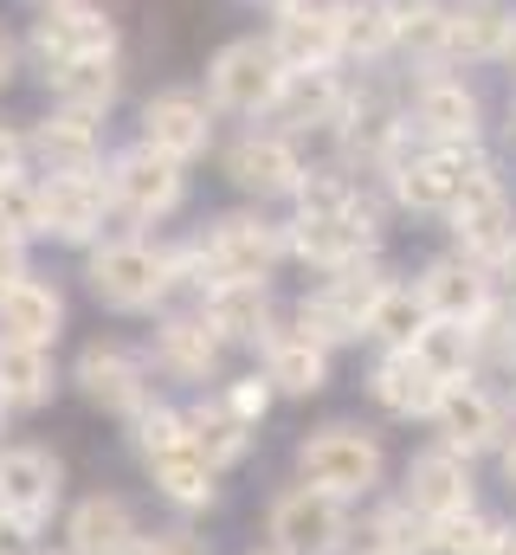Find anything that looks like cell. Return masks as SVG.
Masks as SVG:
<instances>
[{"mask_svg":"<svg viewBox=\"0 0 516 555\" xmlns=\"http://www.w3.org/2000/svg\"><path fill=\"white\" fill-rule=\"evenodd\" d=\"M72 382H78V395H85L91 408H104V414H142V408H149L142 369H136V356L117 349V343H91V349L78 356Z\"/></svg>","mask_w":516,"mask_h":555,"instance_id":"13","label":"cell"},{"mask_svg":"<svg viewBox=\"0 0 516 555\" xmlns=\"http://www.w3.org/2000/svg\"><path fill=\"white\" fill-rule=\"evenodd\" d=\"M426 375H439V382H465V362H472V323H446V317H433L420 336H413V349H407Z\"/></svg>","mask_w":516,"mask_h":555,"instance_id":"32","label":"cell"},{"mask_svg":"<svg viewBox=\"0 0 516 555\" xmlns=\"http://www.w3.org/2000/svg\"><path fill=\"white\" fill-rule=\"evenodd\" d=\"M52 388H59V375H52V349L0 343V395H7V408H46Z\"/></svg>","mask_w":516,"mask_h":555,"instance_id":"29","label":"cell"},{"mask_svg":"<svg viewBox=\"0 0 516 555\" xmlns=\"http://www.w3.org/2000/svg\"><path fill=\"white\" fill-rule=\"evenodd\" d=\"M13 168H26V137L13 124H0V175H13Z\"/></svg>","mask_w":516,"mask_h":555,"instance_id":"42","label":"cell"},{"mask_svg":"<svg viewBox=\"0 0 516 555\" xmlns=\"http://www.w3.org/2000/svg\"><path fill=\"white\" fill-rule=\"evenodd\" d=\"M271 7H291V0H271Z\"/></svg>","mask_w":516,"mask_h":555,"instance_id":"50","label":"cell"},{"mask_svg":"<svg viewBox=\"0 0 516 555\" xmlns=\"http://www.w3.org/2000/svg\"><path fill=\"white\" fill-rule=\"evenodd\" d=\"M278 253H284L278 227H265V220H220L207 253H201V266L214 272V284H265L271 266H278Z\"/></svg>","mask_w":516,"mask_h":555,"instance_id":"10","label":"cell"},{"mask_svg":"<svg viewBox=\"0 0 516 555\" xmlns=\"http://www.w3.org/2000/svg\"><path fill=\"white\" fill-rule=\"evenodd\" d=\"M155 349H162V369L181 375V382H207L214 362H220V336L207 330V317H168Z\"/></svg>","mask_w":516,"mask_h":555,"instance_id":"26","label":"cell"},{"mask_svg":"<svg viewBox=\"0 0 516 555\" xmlns=\"http://www.w3.org/2000/svg\"><path fill=\"white\" fill-rule=\"evenodd\" d=\"M349 537V517H343V498L317 491V485H297L271 504V543L278 555H336Z\"/></svg>","mask_w":516,"mask_h":555,"instance_id":"6","label":"cell"},{"mask_svg":"<svg viewBox=\"0 0 516 555\" xmlns=\"http://www.w3.org/2000/svg\"><path fill=\"white\" fill-rule=\"evenodd\" d=\"M504 33H511V13H498V7L446 13V52L452 59H491V52H504Z\"/></svg>","mask_w":516,"mask_h":555,"instance_id":"33","label":"cell"},{"mask_svg":"<svg viewBox=\"0 0 516 555\" xmlns=\"http://www.w3.org/2000/svg\"><path fill=\"white\" fill-rule=\"evenodd\" d=\"M65 330V297L46 284V278H20L0 291V343H33V349H52Z\"/></svg>","mask_w":516,"mask_h":555,"instance_id":"17","label":"cell"},{"mask_svg":"<svg viewBox=\"0 0 516 555\" xmlns=\"http://www.w3.org/2000/svg\"><path fill=\"white\" fill-rule=\"evenodd\" d=\"M297 465H304V478H310L317 491H330V498H362V491H375V478H382V446H375L369 433H356V426H323V433L304 439Z\"/></svg>","mask_w":516,"mask_h":555,"instance_id":"5","label":"cell"},{"mask_svg":"<svg viewBox=\"0 0 516 555\" xmlns=\"http://www.w3.org/2000/svg\"><path fill=\"white\" fill-rule=\"evenodd\" d=\"M207 130L214 124H207V111L188 91H162V98L142 104V142L155 155H168V162H194L207 149Z\"/></svg>","mask_w":516,"mask_h":555,"instance_id":"19","label":"cell"},{"mask_svg":"<svg viewBox=\"0 0 516 555\" xmlns=\"http://www.w3.org/2000/svg\"><path fill=\"white\" fill-rule=\"evenodd\" d=\"M413 117H420V130L439 149H465V142L478 137V98L459 78H426L420 98H413Z\"/></svg>","mask_w":516,"mask_h":555,"instance_id":"22","label":"cell"},{"mask_svg":"<svg viewBox=\"0 0 516 555\" xmlns=\"http://www.w3.org/2000/svg\"><path fill=\"white\" fill-rule=\"evenodd\" d=\"M498 543H504V530L491 517H478V511H452V517L433 524V550L439 555H498Z\"/></svg>","mask_w":516,"mask_h":555,"instance_id":"37","label":"cell"},{"mask_svg":"<svg viewBox=\"0 0 516 555\" xmlns=\"http://www.w3.org/2000/svg\"><path fill=\"white\" fill-rule=\"evenodd\" d=\"M504 59L516 65V13H511V33H504Z\"/></svg>","mask_w":516,"mask_h":555,"instance_id":"44","label":"cell"},{"mask_svg":"<svg viewBox=\"0 0 516 555\" xmlns=\"http://www.w3.org/2000/svg\"><path fill=\"white\" fill-rule=\"evenodd\" d=\"M439 375H426L407 349H394L382 369H375V401H382L387 414H400V420H413V414H433L439 408Z\"/></svg>","mask_w":516,"mask_h":555,"instance_id":"27","label":"cell"},{"mask_svg":"<svg viewBox=\"0 0 516 555\" xmlns=\"http://www.w3.org/2000/svg\"><path fill=\"white\" fill-rule=\"evenodd\" d=\"M188 439H194V452H201L214 472L253 452V426L233 414L227 401H214V408H194V414H188Z\"/></svg>","mask_w":516,"mask_h":555,"instance_id":"31","label":"cell"},{"mask_svg":"<svg viewBox=\"0 0 516 555\" xmlns=\"http://www.w3.org/2000/svg\"><path fill=\"white\" fill-rule=\"evenodd\" d=\"M343 0H291L284 7V20H278V39H271V52L284 59V72H323L336 52H343Z\"/></svg>","mask_w":516,"mask_h":555,"instance_id":"11","label":"cell"},{"mask_svg":"<svg viewBox=\"0 0 516 555\" xmlns=\"http://www.w3.org/2000/svg\"><path fill=\"white\" fill-rule=\"evenodd\" d=\"M46 85H52V104H59V111L98 124V117L117 104V59H78V65H59V72H46Z\"/></svg>","mask_w":516,"mask_h":555,"instance_id":"23","label":"cell"},{"mask_svg":"<svg viewBox=\"0 0 516 555\" xmlns=\"http://www.w3.org/2000/svg\"><path fill=\"white\" fill-rule=\"evenodd\" d=\"M207 330L220 343H258L271 330V304H265V284H214L207 291Z\"/></svg>","mask_w":516,"mask_h":555,"instance_id":"24","label":"cell"},{"mask_svg":"<svg viewBox=\"0 0 516 555\" xmlns=\"http://www.w3.org/2000/svg\"><path fill=\"white\" fill-rule=\"evenodd\" d=\"M136 420V452H142V465H149V478L162 485V498H175V504H207L214 498V465L194 452V439H188V414H168V408H142Z\"/></svg>","mask_w":516,"mask_h":555,"instance_id":"1","label":"cell"},{"mask_svg":"<svg viewBox=\"0 0 516 555\" xmlns=\"http://www.w3.org/2000/svg\"><path fill=\"white\" fill-rule=\"evenodd\" d=\"M498 555H516V530H504V543H498Z\"/></svg>","mask_w":516,"mask_h":555,"instance_id":"45","label":"cell"},{"mask_svg":"<svg viewBox=\"0 0 516 555\" xmlns=\"http://www.w3.org/2000/svg\"><path fill=\"white\" fill-rule=\"evenodd\" d=\"M336 26H343V52H356V59H375V52H387L400 39V26H394V13L382 0H343Z\"/></svg>","mask_w":516,"mask_h":555,"instance_id":"36","label":"cell"},{"mask_svg":"<svg viewBox=\"0 0 516 555\" xmlns=\"http://www.w3.org/2000/svg\"><path fill=\"white\" fill-rule=\"evenodd\" d=\"M227 168H233V181H240L246 194H291V188H297V155L278 137H246L233 149Z\"/></svg>","mask_w":516,"mask_h":555,"instance_id":"30","label":"cell"},{"mask_svg":"<svg viewBox=\"0 0 516 555\" xmlns=\"http://www.w3.org/2000/svg\"><path fill=\"white\" fill-rule=\"evenodd\" d=\"M33 7H39V13H46V7H65V0H33Z\"/></svg>","mask_w":516,"mask_h":555,"instance_id":"47","label":"cell"},{"mask_svg":"<svg viewBox=\"0 0 516 555\" xmlns=\"http://www.w3.org/2000/svg\"><path fill=\"white\" fill-rule=\"evenodd\" d=\"M104 188H111V207H124L129 220H162V214L181 207V162H168L142 142V149L111 162Z\"/></svg>","mask_w":516,"mask_h":555,"instance_id":"8","label":"cell"},{"mask_svg":"<svg viewBox=\"0 0 516 555\" xmlns=\"http://www.w3.org/2000/svg\"><path fill=\"white\" fill-rule=\"evenodd\" d=\"M433 420H439V433H446V446H452V452H478V446H491V439H498V426H504L498 401H491L478 382H446Z\"/></svg>","mask_w":516,"mask_h":555,"instance_id":"21","label":"cell"},{"mask_svg":"<svg viewBox=\"0 0 516 555\" xmlns=\"http://www.w3.org/2000/svg\"><path fill=\"white\" fill-rule=\"evenodd\" d=\"M0 555H7V550H0Z\"/></svg>","mask_w":516,"mask_h":555,"instance_id":"51","label":"cell"},{"mask_svg":"<svg viewBox=\"0 0 516 555\" xmlns=\"http://www.w3.org/2000/svg\"><path fill=\"white\" fill-rule=\"evenodd\" d=\"M65 498V465L46 446H0V517L20 543H33Z\"/></svg>","mask_w":516,"mask_h":555,"instance_id":"2","label":"cell"},{"mask_svg":"<svg viewBox=\"0 0 516 555\" xmlns=\"http://www.w3.org/2000/svg\"><path fill=\"white\" fill-rule=\"evenodd\" d=\"M0 233H20V240H46V181L13 168L0 175Z\"/></svg>","mask_w":516,"mask_h":555,"instance_id":"34","label":"cell"},{"mask_svg":"<svg viewBox=\"0 0 516 555\" xmlns=\"http://www.w3.org/2000/svg\"><path fill=\"white\" fill-rule=\"evenodd\" d=\"M420 297L446 323H478L485 317V278H478V266H465V259H439L433 272L420 278Z\"/></svg>","mask_w":516,"mask_h":555,"instance_id":"25","label":"cell"},{"mask_svg":"<svg viewBox=\"0 0 516 555\" xmlns=\"http://www.w3.org/2000/svg\"><path fill=\"white\" fill-rule=\"evenodd\" d=\"M207 91H214L220 111H271L278 91H284V59L265 39H240V46H227L214 59Z\"/></svg>","mask_w":516,"mask_h":555,"instance_id":"7","label":"cell"},{"mask_svg":"<svg viewBox=\"0 0 516 555\" xmlns=\"http://www.w3.org/2000/svg\"><path fill=\"white\" fill-rule=\"evenodd\" d=\"M20 278H33L26 272V240H20V233H0V291L20 284Z\"/></svg>","mask_w":516,"mask_h":555,"instance_id":"40","label":"cell"},{"mask_svg":"<svg viewBox=\"0 0 516 555\" xmlns=\"http://www.w3.org/2000/svg\"><path fill=\"white\" fill-rule=\"evenodd\" d=\"M65 550L72 555H136L142 550V530H136V511H129L124 498H85V504H72V517H65Z\"/></svg>","mask_w":516,"mask_h":555,"instance_id":"16","label":"cell"},{"mask_svg":"<svg viewBox=\"0 0 516 555\" xmlns=\"http://www.w3.org/2000/svg\"><path fill=\"white\" fill-rule=\"evenodd\" d=\"M104 214H111V188L98 175H52L46 181V240L91 246L104 233Z\"/></svg>","mask_w":516,"mask_h":555,"instance_id":"14","label":"cell"},{"mask_svg":"<svg viewBox=\"0 0 516 555\" xmlns=\"http://www.w3.org/2000/svg\"><path fill=\"white\" fill-rule=\"evenodd\" d=\"M91 297L111 304V310H155L162 291L175 284V259L142 246V240H111L91 253Z\"/></svg>","mask_w":516,"mask_h":555,"instance_id":"3","label":"cell"},{"mask_svg":"<svg viewBox=\"0 0 516 555\" xmlns=\"http://www.w3.org/2000/svg\"><path fill=\"white\" fill-rule=\"evenodd\" d=\"M407 504L420 517H452V511H472V472H465V452L439 446V452H420L413 472H407Z\"/></svg>","mask_w":516,"mask_h":555,"instance_id":"18","label":"cell"},{"mask_svg":"<svg viewBox=\"0 0 516 555\" xmlns=\"http://www.w3.org/2000/svg\"><path fill=\"white\" fill-rule=\"evenodd\" d=\"M511 478H516V452H511Z\"/></svg>","mask_w":516,"mask_h":555,"instance_id":"49","label":"cell"},{"mask_svg":"<svg viewBox=\"0 0 516 555\" xmlns=\"http://www.w3.org/2000/svg\"><path fill=\"white\" fill-rule=\"evenodd\" d=\"M0 543H20V537H13V524H7V517H0Z\"/></svg>","mask_w":516,"mask_h":555,"instance_id":"46","label":"cell"},{"mask_svg":"<svg viewBox=\"0 0 516 555\" xmlns=\"http://www.w3.org/2000/svg\"><path fill=\"white\" fill-rule=\"evenodd\" d=\"M136 555H207V543H194L188 530H162V537H142Z\"/></svg>","mask_w":516,"mask_h":555,"instance_id":"41","label":"cell"},{"mask_svg":"<svg viewBox=\"0 0 516 555\" xmlns=\"http://www.w3.org/2000/svg\"><path fill=\"white\" fill-rule=\"evenodd\" d=\"M426 323H433L426 297L407 291V284H387L382 304H375V317H369V336H382L387 349H413V336H420Z\"/></svg>","mask_w":516,"mask_h":555,"instance_id":"35","label":"cell"},{"mask_svg":"<svg viewBox=\"0 0 516 555\" xmlns=\"http://www.w3.org/2000/svg\"><path fill=\"white\" fill-rule=\"evenodd\" d=\"M446 214L459 220V240H465L478 259H511L516 253V207H511V194L498 188L491 168H478V175L465 181V194H459Z\"/></svg>","mask_w":516,"mask_h":555,"instance_id":"9","label":"cell"},{"mask_svg":"<svg viewBox=\"0 0 516 555\" xmlns=\"http://www.w3.org/2000/svg\"><path fill=\"white\" fill-rule=\"evenodd\" d=\"M7 414H13V408H7V395H0V420H7Z\"/></svg>","mask_w":516,"mask_h":555,"instance_id":"48","label":"cell"},{"mask_svg":"<svg viewBox=\"0 0 516 555\" xmlns=\"http://www.w3.org/2000/svg\"><path fill=\"white\" fill-rule=\"evenodd\" d=\"M26 155L46 168V175H98L104 162V142L91 117H72V111H52L26 130Z\"/></svg>","mask_w":516,"mask_h":555,"instance_id":"15","label":"cell"},{"mask_svg":"<svg viewBox=\"0 0 516 555\" xmlns=\"http://www.w3.org/2000/svg\"><path fill=\"white\" fill-rule=\"evenodd\" d=\"M265 382H271L278 395H317V388L330 382V349L310 343L304 330H297V336H271V369H265Z\"/></svg>","mask_w":516,"mask_h":555,"instance_id":"28","label":"cell"},{"mask_svg":"<svg viewBox=\"0 0 516 555\" xmlns=\"http://www.w3.org/2000/svg\"><path fill=\"white\" fill-rule=\"evenodd\" d=\"M472 175H478V162H472L465 149H426V155L400 162L394 188H400V201H407V207H452V201L465 194V181H472Z\"/></svg>","mask_w":516,"mask_h":555,"instance_id":"20","label":"cell"},{"mask_svg":"<svg viewBox=\"0 0 516 555\" xmlns=\"http://www.w3.org/2000/svg\"><path fill=\"white\" fill-rule=\"evenodd\" d=\"M227 408L246 420V426H258V420H265V408H271V382H258V375L233 382V388H227Z\"/></svg>","mask_w":516,"mask_h":555,"instance_id":"39","label":"cell"},{"mask_svg":"<svg viewBox=\"0 0 516 555\" xmlns=\"http://www.w3.org/2000/svg\"><path fill=\"white\" fill-rule=\"evenodd\" d=\"M20 52H26V46H20V39H13V33L0 26V91H7L13 78H20Z\"/></svg>","mask_w":516,"mask_h":555,"instance_id":"43","label":"cell"},{"mask_svg":"<svg viewBox=\"0 0 516 555\" xmlns=\"http://www.w3.org/2000/svg\"><path fill=\"white\" fill-rule=\"evenodd\" d=\"M420 550H433V517H413V504L375 517V555H420Z\"/></svg>","mask_w":516,"mask_h":555,"instance_id":"38","label":"cell"},{"mask_svg":"<svg viewBox=\"0 0 516 555\" xmlns=\"http://www.w3.org/2000/svg\"><path fill=\"white\" fill-rule=\"evenodd\" d=\"M291 246H297L310 266H336V272H349V266H362V253L375 246V220L362 214V201L343 207V214H297Z\"/></svg>","mask_w":516,"mask_h":555,"instance_id":"12","label":"cell"},{"mask_svg":"<svg viewBox=\"0 0 516 555\" xmlns=\"http://www.w3.org/2000/svg\"><path fill=\"white\" fill-rule=\"evenodd\" d=\"M26 52L39 59V72H59V65H78V59H117V20L91 0H65V7H46L26 33Z\"/></svg>","mask_w":516,"mask_h":555,"instance_id":"4","label":"cell"}]
</instances>
